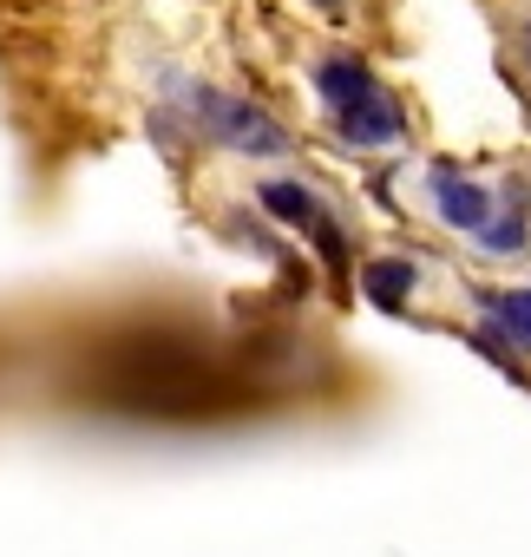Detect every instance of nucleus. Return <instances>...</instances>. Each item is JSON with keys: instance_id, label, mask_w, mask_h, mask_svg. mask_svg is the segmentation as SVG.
I'll list each match as a JSON object with an SVG mask.
<instances>
[{"instance_id": "14", "label": "nucleus", "mask_w": 531, "mask_h": 557, "mask_svg": "<svg viewBox=\"0 0 531 557\" xmlns=\"http://www.w3.org/2000/svg\"><path fill=\"white\" fill-rule=\"evenodd\" d=\"M524 119H531V112H524Z\"/></svg>"}, {"instance_id": "13", "label": "nucleus", "mask_w": 531, "mask_h": 557, "mask_svg": "<svg viewBox=\"0 0 531 557\" xmlns=\"http://www.w3.org/2000/svg\"><path fill=\"white\" fill-rule=\"evenodd\" d=\"M524 73H531V40H524Z\"/></svg>"}, {"instance_id": "5", "label": "nucleus", "mask_w": 531, "mask_h": 557, "mask_svg": "<svg viewBox=\"0 0 531 557\" xmlns=\"http://www.w3.org/2000/svg\"><path fill=\"white\" fill-rule=\"evenodd\" d=\"M256 203L270 210L283 230H296V236H316V223H322V216H335V210H329L302 177H256Z\"/></svg>"}, {"instance_id": "3", "label": "nucleus", "mask_w": 531, "mask_h": 557, "mask_svg": "<svg viewBox=\"0 0 531 557\" xmlns=\"http://www.w3.org/2000/svg\"><path fill=\"white\" fill-rule=\"evenodd\" d=\"M427 203H433L440 230H453V236H479L498 216V190L485 177H472L466 164H433L427 171Z\"/></svg>"}, {"instance_id": "12", "label": "nucleus", "mask_w": 531, "mask_h": 557, "mask_svg": "<svg viewBox=\"0 0 531 557\" xmlns=\"http://www.w3.org/2000/svg\"><path fill=\"white\" fill-rule=\"evenodd\" d=\"M518 40H531V14H524V21H518Z\"/></svg>"}, {"instance_id": "1", "label": "nucleus", "mask_w": 531, "mask_h": 557, "mask_svg": "<svg viewBox=\"0 0 531 557\" xmlns=\"http://www.w3.org/2000/svg\"><path fill=\"white\" fill-rule=\"evenodd\" d=\"M171 92L184 99L190 132L210 138V145H223V151H236V158H283V151L296 145L270 112L256 106V99H236V92L203 86V79H171Z\"/></svg>"}, {"instance_id": "6", "label": "nucleus", "mask_w": 531, "mask_h": 557, "mask_svg": "<svg viewBox=\"0 0 531 557\" xmlns=\"http://www.w3.org/2000/svg\"><path fill=\"white\" fill-rule=\"evenodd\" d=\"M309 86H316V99H322V112H329V106H342V99H355V92H374L381 73H374L361 53H322V60L309 66Z\"/></svg>"}, {"instance_id": "11", "label": "nucleus", "mask_w": 531, "mask_h": 557, "mask_svg": "<svg viewBox=\"0 0 531 557\" xmlns=\"http://www.w3.org/2000/svg\"><path fill=\"white\" fill-rule=\"evenodd\" d=\"M309 8H316L322 21H348V14H355V0H309Z\"/></svg>"}, {"instance_id": "2", "label": "nucleus", "mask_w": 531, "mask_h": 557, "mask_svg": "<svg viewBox=\"0 0 531 557\" xmlns=\"http://www.w3.org/2000/svg\"><path fill=\"white\" fill-rule=\"evenodd\" d=\"M329 132L348 151H394V145H407V106L387 86H374V92H355V99L329 106Z\"/></svg>"}, {"instance_id": "9", "label": "nucleus", "mask_w": 531, "mask_h": 557, "mask_svg": "<svg viewBox=\"0 0 531 557\" xmlns=\"http://www.w3.org/2000/svg\"><path fill=\"white\" fill-rule=\"evenodd\" d=\"M472 243H479V256H498V262H505V256H524V249H531V210L498 203V216H492Z\"/></svg>"}, {"instance_id": "7", "label": "nucleus", "mask_w": 531, "mask_h": 557, "mask_svg": "<svg viewBox=\"0 0 531 557\" xmlns=\"http://www.w3.org/2000/svg\"><path fill=\"white\" fill-rule=\"evenodd\" d=\"M479 315H492L505 329V342L518 355H531V289H479Z\"/></svg>"}, {"instance_id": "10", "label": "nucleus", "mask_w": 531, "mask_h": 557, "mask_svg": "<svg viewBox=\"0 0 531 557\" xmlns=\"http://www.w3.org/2000/svg\"><path fill=\"white\" fill-rule=\"evenodd\" d=\"M309 243L322 249V262H329V275H348V223H342V216H322Z\"/></svg>"}, {"instance_id": "4", "label": "nucleus", "mask_w": 531, "mask_h": 557, "mask_svg": "<svg viewBox=\"0 0 531 557\" xmlns=\"http://www.w3.org/2000/svg\"><path fill=\"white\" fill-rule=\"evenodd\" d=\"M420 262L413 256H368L361 262V296L381 309V315H407V302L420 296Z\"/></svg>"}, {"instance_id": "8", "label": "nucleus", "mask_w": 531, "mask_h": 557, "mask_svg": "<svg viewBox=\"0 0 531 557\" xmlns=\"http://www.w3.org/2000/svg\"><path fill=\"white\" fill-rule=\"evenodd\" d=\"M466 342H472V348H479V355H485V361H492L505 381H511V387H524V394H531V368H524V355L505 342V329H498L492 315H479V322L466 329Z\"/></svg>"}]
</instances>
